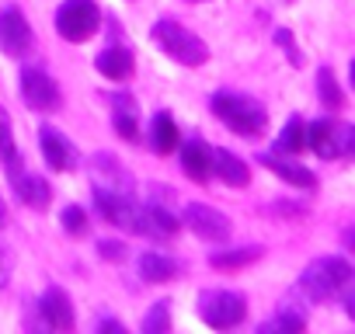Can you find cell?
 Masks as SVG:
<instances>
[{"label":"cell","mask_w":355,"mask_h":334,"mask_svg":"<svg viewBox=\"0 0 355 334\" xmlns=\"http://www.w3.org/2000/svg\"><path fill=\"white\" fill-rule=\"evenodd\" d=\"M213 175L230 188H244L251 182V167L230 150H213Z\"/></svg>","instance_id":"cell-17"},{"label":"cell","mask_w":355,"mask_h":334,"mask_svg":"<svg viewBox=\"0 0 355 334\" xmlns=\"http://www.w3.org/2000/svg\"><path fill=\"white\" fill-rule=\"evenodd\" d=\"M261 164L268 167V171H272L275 178L289 182L293 188H317V178H313V171H306V167H303V164H296V160H286V153H282V157H275V153H265V157H261Z\"/></svg>","instance_id":"cell-18"},{"label":"cell","mask_w":355,"mask_h":334,"mask_svg":"<svg viewBox=\"0 0 355 334\" xmlns=\"http://www.w3.org/2000/svg\"><path fill=\"white\" fill-rule=\"evenodd\" d=\"M11 272H15V251L0 240V289L11 282Z\"/></svg>","instance_id":"cell-32"},{"label":"cell","mask_w":355,"mask_h":334,"mask_svg":"<svg viewBox=\"0 0 355 334\" xmlns=\"http://www.w3.org/2000/svg\"><path fill=\"white\" fill-rule=\"evenodd\" d=\"M150 39H153V46L164 56H171L174 63H182V67H202L209 60V46L196 32H189L182 21H174V18H160L150 28Z\"/></svg>","instance_id":"cell-2"},{"label":"cell","mask_w":355,"mask_h":334,"mask_svg":"<svg viewBox=\"0 0 355 334\" xmlns=\"http://www.w3.org/2000/svg\"><path fill=\"white\" fill-rule=\"evenodd\" d=\"M341 292H345V310H348V317L355 320V272H352V279H348V285H345Z\"/></svg>","instance_id":"cell-33"},{"label":"cell","mask_w":355,"mask_h":334,"mask_svg":"<svg viewBox=\"0 0 355 334\" xmlns=\"http://www.w3.org/2000/svg\"><path fill=\"white\" fill-rule=\"evenodd\" d=\"M8 227V202H4V195H0V230Z\"/></svg>","instance_id":"cell-37"},{"label":"cell","mask_w":355,"mask_h":334,"mask_svg":"<svg viewBox=\"0 0 355 334\" xmlns=\"http://www.w3.org/2000/svg\"><path fill=\"white\" fill-rule=\"evenodd\" d=\"M352 279V265L345 258H317L303 268L300 275V292L313 303H324L331 296H338Z\"/></svg>","instance_id":"cell-3"},{"label":"cell","mask_w":355,"mask_h":334,"mask_svg":"<svg viewBox=\"0 0 355 334\" xmlns=\"http://www.w3.org/2000/svg\"><path fill=\"white\" fill-rule=\"evenodd\" d=\"M101 28V11L94 0H63L56 11V32L67 42H87Z\"/></svg>","instance_id":"cell-5"},{"label":"cell","mask_w":355,"mask_h":334,"mask_svg":"<svg viewBox=\"0 0 355 334\" xmlns=\"http://www.w3.org/2000/svg\"><path fill=\"white\" fill-rule=\"evenodd\" d=\"M132 67H136V60L122 46H108V49H101L94 56V70L101 77H108V80H129L132 77Z\"/></svg>","instance_id":"cell-19"},{"label":"cell","mask_w":355,"mask_h":334,"mask_svg":"<svg viewBox=\"0 0 355 334\" xmlns=\"http://www.w3.org/2000/svg\"><path fill=\"white\" fill-rule=\"evenodd\" d=\"M8 178H11V185H15V192H18L21 206L39 209V213L49 206V199H53L49 182H46V178H39V175H32V171H21V160L8 164Z\"/></svg>","instance_id":"cell-12"},{"label":"cell","mask_w":355,"mask_h":334,"mask_svg":"<svg viewBox=\"0 0 355 334\" xmlns=\"http://www.w3.org/2000/svg\"><path fill=\"white\" fill-rule=\"evenodd\" d=\"M303 327H306V317L300 310H293V306H282L272 320L261 324V334H296Z\"/></svg>","instance_id":"cell-23"},{"label":"cell","mask_w":355,"mask_h":334,"mask_svg":"<svg viewBox=\"0 0 355 334\" xmlns=\"http://www.w3.org/2000/svg\"><path fill=\"white\" fill-rule=\"evenodd\" d=\"M91 182L94 188H105V192H122V195H132V178L129 171L119 164V157L112 153H94L91 157Z\"/></svg>","instance_id":"cell-10"},{"label":"cell","mask_w":355,"mask_h":334,"mask_svg":"<svg viewBox=\"0 0 355 334\" xmlns=\"http://www.w3.org/2000/svg\"><path fill=\"white\" fill-rule=\"evenodd\" d=\"M39 313H42V320L53 331H73V303H70L67 289L49 285L42 292V299H39Z\"/></svg>","instance_id":"cell-14"},{"label":"cell","mask_w":355,"mask_h":334,"mask_svg":"<svg viewBox=\"0 0 355 334\" xmlns=\"http://www.w3.org/2000/svg\"><path fill=\"white\" fill-rule=\"evenodd\" d=\"M60 223H63V230H67L70 237H87V234H91L87 213H84L80 206H67V209L60 213Z\"/></svg>","instance_id":"cell-28"},{"label":"cell","mask_w":355,"mask_h":334,"mask_svg":"<svg viewBox=\"0 0 355 334\" xmlns=\"http://www.w3.org/2000/svg\"><path fill=\"white\" fill-rule=\"evenodd\" d=\"M199 317L216 331H230L248 317V299L234 289H206L199 296Z\"/></svg>","instance_id":"cell-4"},{"label":"cell","mask_w":355,"mask_h":334,"mask_svg":"<svg viewBox=\"0 0 355 334\" xmlns=\"http://www.w3.org/2000/svg\"><path fill=\"white\" fill-rule=\"evenodd\" d=\"M306 146H310L320 160H334V157L345 150V132L338 129V122L317 118L313 125H306Z\"/></svg>","instance_id":"cell-13"},{"label":"cell","mask_w":355,"mask_h":334,"mask_svg":"<svg viewBox=\"0 0 355 334\" xmlns=\"http://www.w3.org/2000/svg\"><path fill=\"white\" fill-rule=\"evenodd\" d=\"M306 146V125H303V118H289L286 125H282V132H279V139H275V153H300Z\"/></svg>","instance_id":"cell-24"},{"label":"cell","mask_w":355,"mask_h":334,"mask_svg":"<svg viewBox=\"0 0 355 334\" xmlns=\"http://www.w3.org/2000/svg\"><path fill=\"white\" fill-rule=\"evenodd\" d=\"M98 327H101V331H119V334H122V331H125V327H122V324H119V320H101V324H98Z\"/></svg>","instance_id":"cell-35"},{"label":"cell","mask_w":355,"mask_h":334,"mask_svg":"<svg viewBox=\"0 0 355 334\" xmlns=\"http://www.w3.org/2000/svg\"><path fill=\"white\" fill-rule=\"evenodd\" d=\"M178 275V261L160 254V251H146L139 254V279L150 282V285H160V282H171Z\"/></svg>","instance_id":"cell-20"},{"label":"cell","mask_w":355,"mask_h":334,"mask_svg":"<svg viewBox=\"0 0 355 334\" xmlns=\"http://www.w3.org/2000/svg\"><path fill=\"white\" fill-rule=\"evenodd\" d=\"M341 240H345V247H348V251H355V223L345 230V237H341Z\"/></svg>","instance_id":"cell-34"},{"label":"cell","mask_w":355,"mask_h":334,"mask_svg":"<svg viewBox=\"0 0 355 334\" xmlns=\"http://www.w3.org/2000/svg\"><path fill=\"white\" fill-rule=\"evenodd\" d=\"M39 146H42L46 164L53 167V171H60V175L73 171V167L80 164L77 146H73V143L67 139V132H60L56 125H42V129H39Z\"/></svg>","instance_id":"cell-9"},{"label":"cell","mask_w":355,"mask_h":334,"mask_svg":"<svg viewBox=\"0 0 355 334\" xmlns=\"http://www.w3.org/2000/svg\"><path fill=\"white\" fill-rule=\"evenodd\" d=\"M167 327H171V303L160 299V303L150 306V313L143 320V334H164Z\"/></svg>","instance_id":"cell-29"},{"label":"cell","mask_w":355,"mask_h":334,"mask_svg":"<svg viewBox=\"0 0 355 334\" xmlns=\"http://www.w3.org/2000/svg\"><path fill=\"white\" fill-rule=\"evenodd\" d=\"M185 227L196 234V237H202V240H209V244H220V240H227L230 237V220L220 213V209H213V206H202V202H189L185 206Z\"/></svg>","instance_id":"cell-7"},{"label":"cell","mask_w":355,"mask_h":334,"mask_svg":"<svg viewBox=\"0 0 355 334\" xmlns=\"http://www.w3.org/2000/svg\"><path fill=\"white\" fill-rule=\"evenodd\" d=\"M258 258H261V247H230V251L209 254V265L220 268V272H237V268H244V265H251Z\"/></svg>","instance_id":"cell-22"},{"label":"cell","mask_w":355,"mask_h":334,"mask_svg":"<svg viewBox=\"0 0 355 334\" xmlns=\"http://www.w3.org/2000/svg\"><path fill=\"white\" fill-rule=\"evenodd\" d=\"M94 209L101 213V220H108V223H115V227H122V230H132V234H136V216H139V206L132 202V195L94 188Z\"/></svg>","instance_id":"cell-11"},{"label":"cell","mask_w":355,"mask_h":334,"mask_svg":"<svg viewBox=\"0 0 355 334\" xmlns=\"http://www.w3.org/2000/svg\"><path fill=\"white\" fill-rule=\"evenodd\" d=\"M21 98H25V105H28L32 112H56L60 101H63L56 80H53L46 70H39V67H28V70L21 73Z\"/></svg>","instance_id":"cell-6"},{"label":"cell","mask_w":355,"mask_h":334,"mask_svg":"<svg viewBox=\"0 0 355 334\" xmlns=\"http://www.w3.org/2000/svg\"><path fill=\"white\" fill-rule=\"evenodd\" d=\"M136 234H143V237H174L178 234V220L164 209V206H157V202H150V206H139V216H136Z\"/></svg>","instance_id":"cell-16"},{"label":"cell","mask_w":355,"mask_h":334,"mask_svg":"<svg viewBox=\"0 0 355 334\" xmlns=\"http://www.w3.org/2000/svg\"><path fill=\"white\" fill-rule=\"evenodd\" d=\"M345 146H348V153L355 157V125L348 129V136H345Z\"/></svg>","instance_id":"cell-36"},{"label":"cell","mask_w":355,"mask_h":334,"mask_svg":"<svg viewBox=\"0 0 355 334\" xmlns=\"http://www.w3.org/2000/svg\"><path fill=\"white\" fill-rule=\"evenodd\" d=\"M178 143H182L178 122L167 112H157L153 122H150V146H153V153H171V150H178Z\"/></svg>","instance_id":"cell-21"},{"label":"cell","mask_w":355,"mask_h":334,"mask_svg":"<svg viewBox=\"0 0 355 334\" xmlns=\"http://www.w3.org/2000/svg\"><path fill=\"white\" fill-rule=\"evenodd\" d=\"M275 46H282V49H286V56H289V63H293V67H303V53L296 49V42H293V35H289L286 28H275Z\"/></svg>","instance_id":"cell-30"},{"label":"cell","mask_w":355,"mask_h":334,"mask_svg":"<svg viewBox=\"0 0 355 334\" xmlns=\"http://www.w3.org/2000/svg\"><path fill=\"white\" fill-rule=\"evenodd\" d=\"M0 160H4V167L21 160L18 157V143H15V125H11V115H8L4 105H0Z\"/></svg>","instance_id":"cell-25"},{"label":"cell","mask_w":355,"mask_h":334,"mask_svg":"<svg viewBox=\"0 0 355 334\" xmlns=\"http://www.w3.org/2000/svg\"><path fill=\"white\" fill-rule=\"evenodd\" d=\"M348 73H352V87H355V60H352V67H348Z\"/></svg>","instance_id":"cell-38"},{"label":"cell","mask_w":355,"mask_h":334,"mask_svg":"<svg viewBox=\"0 0 355 334\" xmlns=\"http://www.w3.org/2000/svg\"><path fill=\"white\" fill-rule=\"evenodd\" d=\"M317 94H320V101H324V108H341V87H338V80H334V70L331 67H320L317 70Z\"/></svg>","instance_id":"cell-26"},{"label":"cell","mask_w":355,"mask_h":334,"mask_svg":"<svg viewBox=\"0 0 355 334\" xmlns=\"http://www.w3.org/2000/svg\"><path fill=\"white\" fill-rule=\"evenodd\" d=\"M209 108H213V115H216L230 132L248 136V139L261 136V132H265V125H268V112H265V105H261L258 98H248V94L220 91V94H213Z\"/></svg>","instance_id":"cell-1"},{"label":"cell","mask_w":355,"mask_h":334,"mask_svg":"<svg viewBox=\"0 0 355 334\" xmlns=\"http://www.w3.org/2000/svg\"><path fill=\"white\" fill-rule=\"evenodd\" d=\"M192 4H206V0H192Z\"/></svg>","instance_id":"cell-39"},{"label":"cell","mask_w":355,"mask_h":334,"mask_svg":"<svg viewBox=\"0 0 355 334\" xmlns=\"http://www.w3.org/2000/svg\"><path fill=\"white\" fill-rule=\"evenodd\" d=\"M182 171L192 182H209L213 178V150L202 139H185L182 143Z\"/></svg>","instance_id":"cell-15"},{"label":"cell","mask_w":355,"mask_h":334,"mask_svg":"<svg viewBox=\"0 0 355 334\" xmlns=\"http://www.w3.org/2000/svg\"><path fill=\"white\" fill-rule=\"evenodd\" d=\"M112 122H115V132H119L125 143H136V139H139V112H132V108H115Z\"/></svg>","instance_id":"cell-27"},{"label":"cell","mask_w":355,"mask_h":334,"mask_svg":"<svg viewBox=\"0 0 355 334\" xmlns=\"http://www.w3.org/2000/svg\"><path fill=\"white\" fill-rule=\"evenodd\" d=\"M125 244L122 240H98V254L105 258V261H125Z\"/></svg>","instance_id":"cell-31"},{"label":"cell","mask_w":355,"mask_h":334,"mask_svg":"<svg viewBox=\"0 0 355 334\" xmlns=\"http://www.w3.org/2000/svg\"><path fill=\"white\" fill-rule=\"evenodd\" d=\"M32 49V25L18 8H4L0 11V53L18 60Z\"/></svg>","instance_id":"cell-8"}]
</instances>
